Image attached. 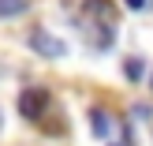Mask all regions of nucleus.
I'll use <instances>...</instances> for the list:
<instances>
[{
  "mask_svg": "<svg viewBox=\"0 0 153 146\" xmlns=\"http://www.w3.org/2000/svg\"><path fill=\"white\" fill-rule=\"evenodd\" d=\"M45 109H49V94H45L41 86H30V90H22V94H19V112H22V116L37 120Z\"/></svg>",
  "mask_w": 153,
  "mask_h": 146,
  "instance_id": "f257e3e1",
  "label": "nucleus"
},
{
  "mask_svg": "<svg viewBox=\"0 0 153 146\" xmlns=\"http://www.w3.org/2000/svg\"><path fill=\"white\" fill-rule=\"evenodd\" d=\"M30 45H34L41 56H64V45H60L56 37H49L45 30H34V34H30Z\"/></svg>",
  "mask_w": 153,
  "mask_h": 146,
  "instance_id": "f03ea898",
  "label": "nucleus"
},
{
  "mask_svg": "<svg viewBox=\"0 0 153 146\" xmlns=\"http://www.w3.org/2000/svg\"><path fill=\"white\" fill-rule=\"evenodd\" d=\"M90 124H94V135H97V139H108V135H112V116L105 109H94V112H90Z\"/></svg>",
  "mask_w": 153,
  "mask_h": 146,
  "instance_id": "7ed1b4c3",
  "label": "nucleus"
},
{
  "mask_svg": "<svg viewBox=\"0 0 153 146\" xmlns=\"http://www.w3.org/2000/svg\"><path fill=\"white\" fill-rule=\"evenodd\" d=\"M30 7V0H0V19H15Z\"/></svg>",
  "mask_w": 153,
  "mask_h": 146,
  "instance_id": "20e7f679",
  "label": "nucleus"
},
{
  "mask_svg": "<svg viewBox=\"0 0 153 146\" xmlns=\"http://www.w3.org/2000/svg\"><path fill=\"white\" fill-rule=\"evenodd\" d=\"M123 71H127V79H131V82H142V75H146V64H142L138 56H131V60L123 64Z\"/></svg>",
  "mask_w": 153,
  "mask_h": 146,
  "instance_id": "39448f33",
  "label": "nucleus"
},
{
  "mask_svg": "<svg viewBox=\"0 0 153 146\" xmlns=\"http://www.w3.org/2000/svg\"><path fill=\"white\" fill-rule=\"evenodd\" d=\"M127 7H146V0H127Z\"/></svg>",
  "mask_w": 153,
  "mask_h": 146,
  "instance_id": "423d86ee",
  "label": "nucleus"
},
{
  "mask_svg": "<svg viewBox=\"0 0 153 146\" xmlns=\"http://www.w3.org/2000/svg\"><path fill=\"white\" fill-rule=\"evenodd\" d=\"M108 146H116V142H108Z\"/></svg>",
  "mask_w": 153,
  "mask_h": 146,
  "instance_id": "0eeeda50",
  "label": "nucleus"
},
{
  "mask_svg": "<svg viewBox=\"0 0 153 146\" xmlns=\"http://www.w3.org/2000/svg\"><path fill=\"white\" fill-rule=\"evenodd\" d=\"M149 86H153V79H149Z\"/></svg>",
  "mask_w": 153,
  "mask_h": 146,
  "instance_id": "6e6552de",
  "label": "nucleus"
}]
</instances>
